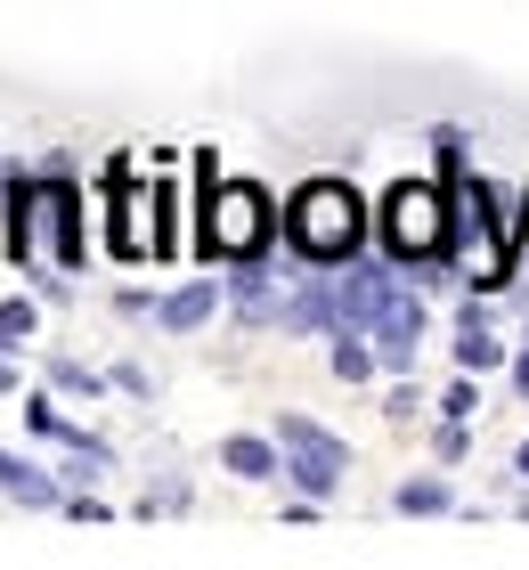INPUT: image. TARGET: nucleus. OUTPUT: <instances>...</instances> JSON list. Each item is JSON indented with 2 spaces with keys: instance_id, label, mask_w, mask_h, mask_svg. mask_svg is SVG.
Returning <instances> with one entry per match:
<instances>
[{
  "instance_id": "nucleus-10",
  "label": "nucleus",
  "mask_w": 529,
  "mask_h": 570,
  "mask_svg": "<svg viewBox=\"0 0 529 570\" xmlns=\"http://www.w3.org/2000/svg\"><path fill=\"white\" fill-rule=\"evenodd\" d=\"M49 383H58V392H74V400H98V367H82V358H49Z\"/></svg>"
},
{
  "instance_id": "nucleus-16",
  "label": "nucleus",
  "mask_w": 529,
  "mask_h": 570,
  "mask_svg": "<svg viewBox=\"0 0 529 570\" xmlns=\"http://www.w3.org/2000/svg\"><path fill=\"white\" fill-rule=\"evenodd\" d=\"M17 464H25V456H9V449H0V481H9V473H17Z\"/></svg>"
},
{
  "instance_id": "nucleus-4",
  "label": "nucleus",
  "mask_w": 529,
  "mask_h": 570,
  "mask_svg": "<svg viewBox=\"0 0 529 570\" xmlns=\"http://www.w3.org/2000/svg\"><path fill=\"white\" fill-rule=\"evenodd\" d=\"M277 449H294L285 456V481H294L302 498H334L342 464H351V449H342L334 432H317L310 416H277Z\"/></svg>"
},
{
  "instance_id": "nucleus-3",
  "label": "nucleus",
  "mask_w": 529,
  "mask_h": 570,
  "mask_svg": "<svg viewBox=\"0 0 529 570\" xmlns=\"http://www.w3.org/2000/svg\"><path fill=\"white\" fill-rule=\"evenodd\" d=\"M383 245L400 253V262H440V253L457 245L448 196H440V188H423V179H400V188L383 196Z\"/></svg>"
},
{
  "instance_id": "nucleus-14",
  "label": "nucleus",
  "mask_w": 529,
  "mask_h": 570,
  "mask_svg": "<svg viewBox=\"0 0 529 570\" xmlns=\"http://www.w3.org/2000/svg\"><path fill=\"white\" fill-rule=\"evenodd\" d=\"M513 383H521V392H529V351H521V358H513Z\"/></svg>"
},
{
  "instance_id": "nucleus-13",
  "label": "nucleus",
  "mask_w": 529,
  "mask_h": 570,
  "mask_svg": "<svg viewBox=\"0 0 529 570\" xmlns=\"http://www.w3.org/2000/svg\"><path fill=\"white\" fill-rule=\"evenodd\" d=\"M472 407H481V400H472V383H448V400H440V416H457V424H464V416H472Z\"/></svg>"
},
{
  "instance_id": "nucleus-15",
  "label": "nucleus",
  "mask_w": 529,
  "mask_h": 570,
  "mask_svg": "<svg viewBox=\"0 0 529 570\" xmlns=\"http://www.w3.org/2000/svg\"><path fill=\"white\" fill-rule=\"evenodd\" d=\"M0 392H17V367H9V358H0Z\"/></svg>"
},
{
  "instance_id": "nucleus-8",
  "label": "nucleus",
  "mask_w": 529,
  "mask_h": 570,
  "mask_svg": "<svg viewBox=\"0 0 529 570\" xmlns=\"http://www.w3.org/2000/svg\"><path fill=\"white\" fill-rule=\"evenodd\" d=\"M285 326L294 334H317V326H334V277H310L294 302H285Z\"/></svg>"
},
{
  "instance_id": "nucleus-11",
  "label": "nucleus",
  "mask_w": 529,
  "mask_h": 570,
  "mask_svg": "<svg viewBox=\"0 0 529 570\" xmlns=\"http://www.w3.org/2000/svg\"><path fill=\"white\" fill-rule=\"evenodd\" d=\"M334 375L342 383H366V375H375V351H366L359 334H342V343H334Z\"/></svg>"
},
{
  "instance_id": "nucleus-6",
  "label": "nucleus",
  "mask_w": 529,
  "mask_h": 570,
  "mask_svg": "<svg viewBox=\"0 0 529 570\" xmlns=\"http://www.w3.org/2000/svg\"><path fill=\"white\" fill-rule=\"evenodd\" d=\"M366 343H375V358H383V367H408V358H415V343H423V302L408 294V285H391V302L375 309Z\"/></svg>"
},
{
  "instance_id": "nucleus-12",
  "label": "nucleus",
  "mask_w": 529,
  "mask_h": 570,
  "mask_svg": "<svg viewBox=\"0 0 529 570\" xmlns=\"http://www.w3.org/2000/svg\"><path fill=\"white\" fill-rule=\"evenodd\" d=\"M400 513H448V481H408L400 489Z\"/></svg>"
},
{
  "instance_id": "nucleus-1",
  "label": "nucleus",
  "mask_w": 529,
  "mask_h": 570,
  "mask_svg": "<svg viewBox=\"0 0 529 570\" xmlns=\"http://www.w3.org/2000/svg\"><path fill=\"white\" fill-rule=\"evenodd\" d=\"M285 237H294L302 262L317 269H334V262H351L359 237H366V204L351 179H310V188L285 204Z\"/></svg>"
},
{
  "instance_id": "nucleus-2",
  "label": "nucleus",
  "mask_w": 529,
  "mask_h": 570,
  "mask_svg": "<svg viewBox=\"0 0 529 570\" xmlns=\"http://www.w3.org/2000/svg\"><path fill=\"white\" fill-rule=\"evenodd\" d=\"M270 245V196L253 179H221L204 164V253L212 262H253Z\"/></svg>"
},
{
  "instance_id": "nucleus-17",
  "label": "nucleus",
  "mask_w": 529,
  "mask_h": 570,
  "mask_svg": "<svg viewBox=\"0 0 529 570\" xmlns=\"http://www.w3.org/2000/svg\"><path fill=\"white\" fill-rule=\"evenodd\" d=\"M513 473H521V481H529V440H521V456H513Z\"/></svg>"
},
{
  "instance_id": "nucleus-18",
  "label": "nucleus",
  "mask_w": 529,
  "mask_h": 570,
  "mask_svg": "<svg viewBox=\"0 0 529 570\" xmlns=\"http://www.w3.org/2000/svg\"><path fill=\"white\" fill-rule=\"evenodd\" d=\"M521 513H529V498H521Z\"/></svg>"
},
{
  "instance_id": "nucleus-9",
  "label": "nucleus",
  "mask_w": 529,
  "mask_h": 570,
  "mask_svg": "<svg viewBox=\"0 0 529 570\" xmlns=\"http://www.w3.org/2000/svg\"><path fill=\"white\" fill-rule=\"evenodd\" d=\"M221 464H228L236 481H270L277 473V449H270V440H253V432H236L228 449H221Z\"/></svg>"
},
{
  "instance_id": "nucleus-5",
  "label": "nucleus",
  "mask_w": 529,
  "mask_h": 570,
  "mask_svg": "<svg viewBox=\"0 0 529 570\" xmlns=\"http://www.w3.org/2000/svg\"><path fill=\"white\" fill-rule=\"evenodd\" d=\"M391 269H375V262H351V277H334V334H366L375 326V309L391 302Z\"/></svg>"
},
{
  "instance_id": "nucleus-7",
  "label": "nucleus",
  "mask_w": 529,
  "mask_h": 570,
  "mask_svg": "<svg viewBox=\"0 0 529 570\" xmlns=\"http://www.w3.org/2000/svg\"><path fill=\"white\" fill-rule=\"evenodd\" d=\"M212 302H221V285H212V277H196V285H179V294H172L164 309H155V318H164L172 334H196V326L212 318Z\"/></svg>"
}]
</instances>
